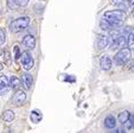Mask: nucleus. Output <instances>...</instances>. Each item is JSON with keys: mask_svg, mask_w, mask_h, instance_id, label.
<instances>
[{"mask_svg": "<svg viewBox=\"0 0 134 133\" xmlns=\"http://www.w3.org/2000/svg\"><path fill=\"white\" fill-rule=\"evenodd\" d=\"M103 19H106L109 24H111L114 29L120 28L124 24L125 19H126V13L122 10H113V11H107L103 14Z\"/></svg>", "mask_w": 134, "mask_h": 133, "instance_id": "nucleus-1", "label": "nucleus"}, {"mask_svg": "<svg viewBox=\"0 0 134 133\" xmlns=\"http://www.w3.org/2000/svg\"><path fill=\"white\" fill-rule=\"evenodd\" d=\"M29 24H30V18L29 17L17 18L10 24V30L13 33H19L21 31H24L25 29H27Z\"/></svg>", "mask_w": 134, "mask_h": 133, "instance_id": "nucleus-2", "label": "nucleus"}, {"mask_svg": "<svg viewBox=\"0 0 134 133\" xmlns=\"http://www.w3.org/2000/svg\"><path fill=\"white\" fill-rule=\"evenodd\" d=\"M131 55H132L131 49L124 46V48H121V50L115 55V57H114V63L116 65H124L125 63L131 58Z\"/></svg>", "mask_w": 134, "mask_h": 133, "instance_id": "nucleus-3", "label": "nucleus"}, {"mask_svg": "<svg viewBox=\"0 0 134 133\" xmlns=\"http://www.w3.org/2000/svg\"><path fill=\"white\" fill-rule=\"evenodd\" d=\"M20 61H21V64H23V67H24L25 70H30V69H32L33 64H35V61H33V57L30 54V51H25V52L21 54Z\"/></svg>", "mask_w": 134, "mask_h": 133, "instance_id": "nucleus-4", "label": "nucleus"}, {"mask_svg": "<svg viewBox=\"0 0 134 133\" xmlns=\"http://www.w3.org/2000/svg\"><path fill=\"white\" fill-rule=\"evenodd\" d=\"M26 101V93L24 91H20V89H18L15 91V93L13 94V98H12V103L17 107L19 106H23Z\"/></svg>", "mask_w": 134, "mask_h": 133, "instance_id": "nucleus-5", "label": "nucleus"}, {"mask_svg": "<svg viewBox=\"0 0 134 133\" xmlns=\"http://www.w3.org/2000/svg\"><path fill=\"white\" fill-rule=\"evenodd\" d=\"M21 86L24 87L25 91H30L31 87H32V83H33V77L30 75V74H23L21 76Z\"/></svg>", "mask_w": 134, "mask_h": 133, "instance_id": "nucleus-6", "label": "nucleus"}, {"mask_svg": "<svg viewBox=\"0 0 134 133\" xmlns=\"http://www.w3.org/2000/svg\"><path fill=\"white\" fill-rule=\"evenodd\" d=\"M23 45L29 50H32L36 46V39L32 35H27L23 38Z\"/></svg>", "mask_w": 134, "mask_h": 133, "instance_id": "nucleus-7", "label": "nucleus"}, {"mask_svg": "<svg viewBox=\"0 0 134 133\" xmlns=\"http://www.w3.org/2000/svg\"><path fill=\"white\" fill-rule=\"evenodd\" d=\"M10 88V81L6 76H0V95H4L8 92Z\"/></svg>", "mask_w": 134, "mask_h": 133, "instance_id": "nucleus-8", "label": "nucleus"}, {"mask_svg": "<svg viewBox=\"0 0 134 133\" xmlns=\"http://www.w3.org/2000/svg\"><path fill=\"white\" fill-rule=\"evenodd\" d=\"M96 44H97L99 50H103L104 48H107V45H108V36L99 35V36H97Z\"/></svg>", "mask_w": 134, "mask_h": 133, "instance_id": "nucleus-9", "label": "nucleus"}, {"mask_svg": "<svg viewBox=\"0 0 134 133\" xmlns=\"http://www.w3.org/2000/svg\"><path fill=\"white\" fill-rule=\"evenodd\" d=\"M100 64H101V68L103 70H109L111 68V65H113V62L108 56H102L101 60H100Z\"/></svg>", "mask_w": 134, "mask_h": 133, "instance_id": "nucleus-10", "label": "nucleus"}, {"mask_svg": "<svg viewBox=\"0 0 134 133\" xmlns=\"http://www.w3.org/2000/svg\"><path fill=\"white\" fill-rule=\"evenodd\" d=\"M42 118H43V115H42L41 110H37V109H35V110H32V112H31L30 119H31V121H32L33 124H38V123H39V121L42 120Z\"/></svg>", "mask_w": 134, "mask_h": 133, "instance_id": "nucleus-11", "label": "nucleus"}, {"mask_svg": "<svg viewBox=\"0 0 134 133\" xmlns=\"http://www.w3.org/2000/svg\"><path fill=\"white\" fill-rule=\"evenodd\" d=\"M20 86H21V81L19 80L18 77H15V76H12V77L10 78V87L12 88L13 91H18Z\"/></svg>", "mask_w": 134, "mask_h": 133, "instance_id": "nucleus-12", "label": "nucleus"}, {"mask_svg": "<svg viewBox=\"0 0 134 133\" xmlns=\"http://www.w3.org/2000/svg\"><path fill=\"white\" fill-rule=\"evenodd\" d=\"M104 126L107 128H115L116 126V119L114 118L113 115H109L104 119Z\"/></svg>", "mask_w": 134, "mask_h": 133, "instance_id": "nucleus-13", "label": "nucleus"}, {"mask_svg": "<svg viewBox=\"0 0 134 133\" xmlns=\"http://www.w3.org/2000/svg\"><path fill=\"white\" fill-rule=\"evenodd\" d=\"M3 120L6 123H11V121L14 120V113H13L11 109H6L3 114Z\"/></svg>", "mask_w": 134, "mask_h": 133, "instance_id": "nucleus-14", "label": "nucleus"}, {"mask_svg": "<svg viewBox=\"0 0 134 133\" xmlns=\"http://www.w3.org/2000/svg\"><path fill=\"white\" fill-rule=\"evenodd\" d=\"M129 118H131V113H129V112H127V110H124V112H121V113L119 114V116H118L119 121L122 124V125H124L126 121H128Z\"/></svg>", "mask_w": 134, "mask_h": 133, "instance_id": "nucleus-15", "label": "nucleus"}, {"mask_svg": "<svg viewBox=\"0 0 134 133\" xmlns=\"http://www.w3.org/2000/svg\"><path fill=\"white\" fill-rule=\"evenodd\" d=\"M100 26H101V29L104 31H111L114 29L113 26H111V24H109L106 19H102L101 22H100Z\"/></svg>", "mask_w": 134, "mask_h": 133, "instance_id": "nucleus-16", "label": "nucleus"}, {"mask_svg": "<svg viewBox=\"0 0 134 133\" xmlns=\"http://www.w3.org/2000/svg\"><path fill=\"white\" fill-rule=\"evenodd\" d=\"M118 48H124L125 45H127V38L125 35H121V36H118Z\"/></svg>", "mask_w": 134, "mask_h": 133, "instance_id": "nucleus-17", "label": "nucleus"}, {"mask_svg": "<svg viewBox=\"0 0 134 133\" xmlns=\"http://www.w3.org/2000/svg\"><path fill=\"white\" fill-rule=\"evenodd\" d=\"M13 51H14V60L15 62H19V58H20L21 56V52H20V48H19V45H14V48H13Z\"/></svg>", "mask_w": 134, "mask_h": 133, "instance_id": "nucleus-18", "label": "nucleus"}, {"mask_svg": "<svg viewBox=\"0 0 134 133\" xmlns=\"http://www.w3.org/2000/svg\"><path fill=\"white\" fill-rule=\"evenodd\" d=\"M127 45H128L129 49L134 48V33H129L128 35V39H127Z\"/></svg>", "mask_w": 134, "mask_h": 133, "instance_id": "nucleus-19", "label": "nucleus"}, {"mask_svg": "<svg viewBox=\"0 0 134 133\" xmlns=\"http://www.w3.org/2000/svg\"><path fill=\"white\" fill-rule=\"evenodd\" d=\"M125 64H126V67H125V69H126V70H129V71H134V60L133 61H127L126 63H125Z\"/></svg>", "mask_w": 134, "mask_h": 133, "instance_id": "nucleus-20", "label": "nucleus"}, {"mask_svg": "<svg viewBox=\"0 0 134 133\" xmlns=\"http://www.w3.org/2000/svg\"><path fill=\"white\" fill-rule=\"evenodd\" d=\"M18 7H25L29 4V0H13Z\"/></svg>", "mask_w": 134, "mask_h": 133, "instance_id": "nucleus-21", "label": "nucleus"}, {"mask_svg": "<svg viewBox=\"0 0 134 133\" xmlns=\"http://www.w3.org/2000/svg\"><path fill=\"white\" fill-rule=\"evenodd\" d=\"M4 43H5V33L0 29V45H3Z\"/></svg>", "mask_w": 134, "mask_h": 133, "instance_id": "nucleus-22", "label": "nucleus"}, {"mask_svg": "<svg viewBox=\"0 0 134 133\" xmlns=\"http://www.w3.org/2000/svg\"><path fill=\"white\" fill-rule=\"evenodd\" d=\"M3 56L5 57V62L6 63H10L11 62V57H10V54H8V51H4V54H3Z\"/></svg>", "mask_w": 134, "mask_h": 133, "instance_id": "nucleus-23", "label": "nucleus"}, {"mask_svg": "<svg viewBox=\"0 0 134 133\" xmlns=\"http://www.w3.org/2000/svg\"><path fill=\"white\" fill-rule=\"evenodd\" d=\"M126 1L127 0H113V3L115 4V5H118V6H122Z\"/></svg>", "mask_w": 134, "mask_h": 133, "instance_id": "nucleus-24", "label": "nucleus"}, {"mask_svg": "<svg viewBox=\"0 0 134 133\" xmlns=\"http://www.w3.org/2000/svg\"><path fill=\"white\" fill-rule=\"evenodd\" d=\"M65 81H66V82L72 83V82H75V77H72V76H66V77H65Z\"/></svg>", "mask_w": 134, "mask_h": 133, "instance_id": "nucleus-25", "label": "nucleus"}, {"mask_svg": "<svg viewBox=\"0 0 134 133\" xmlns=\"http://www.w3.org/2000/svg\"><path fill=\"white\" fill-rule=\"evenodd\" d=\"M129 121L132 124V127L134 128V114H131V118H129Z\"/></svg>", "mask_w": 134, "mask_h": 133, "instance_id": "nucleus-26", "label": "nucleus"}, {"mask_svg": "<svg viewBox=\"0 0 134 133\" xmlns=\"http://www.w3.org/2000/svg\"><path fill=\"white\" fill-rule=\"evenodd\" d=\"M129 4V6H132V7H134V0H127Z\"/></svg>", "mask_w": 134, "mask_h": 133, "instance_id": "nucleus-27", "label": "nucleus"}, {"mask_svg": "<svg viewBox=\"0 0 134 133\" xmlns=\"http://www.w3.org/2000/svg\"><path fill=\"white\" fill-rule=\"evenodd\" d=\"M3 54H4V50L0 48V56H3Z\"/></svg>", "mask_w": 134, "mask_h": 133, "instance_id": "nucleus-28", "label": "nucleus"}, {"mask_svg": "<svg viewBox=\"0 0 134 133\" xmlns=\"http://www.w3.org/2000/svg\"><path fill=\"white\" fill-rule=\"evenodd\" d=\"M3 70V64H1V63H0V71Z\"/></svg>", "mask_w": 134, "mask_h": 133, "instance_id": "nucleus-29", "label": "nucleus"}, {"mask_svg": "<svg viewBox=\"0 0 134 133\" xmlns=\"http://www.w3.org/2000/svg\"><path fill=\"white\" fill-rule=\"evenodd\" d=\"M132 14H133V15H134V8H133V11H132Z\"/></svg>", "mask_w": 134, "mask_h": 133, "instance_id": "nucleus-30", "label": "nucleus"}, {"mask_svg": "<svg viewBox=\"0 0 134 133\" xmlns=\"http://www.w3.org/2000/svg\"><path fill=\"white\" fill-rule=\"evenodd\" d=\"M133 33H134V32H133Z\"/></svg>", "mask_w": 134, "mask_h": 133, "instance_id": "nucleus-31", "label": "nucleus"}]
</instances>
